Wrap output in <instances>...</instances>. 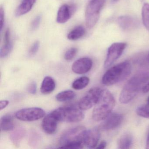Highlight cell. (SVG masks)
Instances as JSON below:
<instances>
[{"label":"cell","mask_w":149,"mask_h":149,"mask_svg":"<svg viewBox=\"0 0 149 149\" xmlns=\"http://www.w3.org/2000/svg\"><path fill=\"white\" fill-rule=\"evenodd\" d=\"M68 5H63L59 8L56 17V22L60 24L67 22L71 17L73 8Z\"/></svg>","instance_id":"14"},{"label":"cell","mask_w":149,"mask_h":149,"mask_svg":"<svg viewBox=\"0 0 149 149\" xmlns=\"http://www.w3.org/2000/svg\"><path fill=\"white\" fill-rule=\"evenodd\" d=\"M146 148L147 149H149V132L147 136V140H146Z\"/></svg>","instance_id":"35"},{"label":"cell","mask_w":149,"mask_h":149,"mask_svg":"<svg viewBox=\"0 0 149 149\" xmlns=\"http://www.w3.org/2000/svg\"><path fill=\"white\" fill-rule=\"evenodd\" d=\"M147 60H148V61L149 62V54L148 55V57H147Z\"/></svg>","instance_id":"38"},{"label":"cell","mask_w":149,"mask_h":149,"mask_svg":"<svg viewBox=\"0 0 149 149\" xmlns=\"http://www.w3.org/2000/svg\"><path fill=\"white\" fill-rule=\"evenodd\" d=\"M147 104H149V96L148 97V99H147Z\"/></svg>","instance_id":"37"},{"label":"cell","mask_w":149,"mask_h":149,"mask_svg":"<svg viewBox=\"0 0 149 149\" xmlns=\"http://www.w3.org/2000/svg\"><path fill=\"white\" fill-rule=\"evenodd\" d=\"M26 134V130L22 128L17 129L11 134L10 139L14 144L19 146Z\"/></svg>","instance_id":"23"},{"label":"cell","mask_w":149,"mask_h":149,"mask_svg":"<svg viewBox=\"0 0 149 149\" xmlns=\"http://www.w3.org/2000/svg\"><path fill=\"white\" fill-rule=\"evenodd\" d=\"M85 127L78 126L69 129L61 136L59 148L82 149L84 146V139L86 132Z\"/></svg>","instance_id":"2"},{"label":"cell","mask_w":149,"mask_h":149,"mask_svg":"<svg viewBox=\"0 0 149 149\" xmlns=\"http://www.w3.org/2000/svg\"><path fill=\"white\" fill-rule=\"evenodd\" d=\"M58 122L59 121L56 117L52 112H50L43 118L42 123V127L46 133L53 134L57 130Z\"/></svg>","instance_id":"13"},{"label":"cell","mask_w":149,"mask_h":149,"mask_svg":"<svg viewBox=\"0 0 149 149\" xmlns=\"http://www.w3.org/2000/svg\"><path fill=\"white\" fill-rule=\"evenodd\" d=\"M116 100L112 94L106 89H103L101 96L92 112V117L96 122L103 121L115 107Z\"/></svg>","instance_id":"3"},{"label":"cell","mask_w":149,"mask_h":149,"mask_svg":"<svg viewBox=\"0 0 149 149\" xmlns=\"http://www.w3.org/2000/svg\"><path fill=\"white\" fill-rule=\"evenodd\" d=\"M45 111L37 107L22 109L17 111L15 116L19 120L25 122L36 121L45 116Z\"/></svg>","instance_id":"7"},{"label":"cell","mask_w":149,"mask_h":149,"mask_svg":"<svg viewBox=\"0 0 149 149\" xmlns=\"http://www.w3.org/2000/svg\"><path fill=\"white\" fill-rule=\"evenodd\" d=\"M127 46L124 42H116L110 46L108 49L107 56L104 61V68L111 66L120 57Z\"/></svg>","instance_id":"9"},{"label":"cell","mask_w":149,"mask_h":149,"mask_svg":"<svg viewBox=\"0 0 149 149\" xmlns=\"http://www.w3.org/2000/svg\"><path fill=\"white\" fill-rule=\"evenodd\" d=\"M123 118V116L120 113H111L101 124L99 126V130L104 131L115 130L120 126Z\"/></svg>","instance_id":"10"},{"label":"cell","mask_w":149,"mask_h":149,"mask_svg":"<svg viewBox=\"0 0 149 149\" xmlns=\"http://www.w3.org/2000/svg\"><path fill=\"white\" fill-rule=\"evenodd\" d=\"M37 84L35 81L31 82L28 86V91L30 94L35 95L37 92Z\"/></svg>","instance_id":"30"},{"label":"cell","mask_w":149,"mask_h":149,"mask_svg":"<svg viewBox=\"0 0 149 149\" xmlns=\"http://www.w3.org/2000/svg\"><path fill=\"white\" fill-rule=\"evenodd\" d=\"M90 79L87 77L83 76L77 78L72 84V88L74 89L80 90L87 87L89 84Z\"/></svg>","instance_id":"24"},{"label":"cell","mask_w":149,"mask_h":149,"mask_svg":"<svg viewBox=\"0 0 149 149\" xmlns=\"http://www.w3.org/2000/svg\"><path fill=\"white\" fill-rule=\"evenodd\" d=\"M55 88L56 83L54 79L49 76L46 77L41 86V92L44 95H47L54 91Z\"/></svg>","instance_id":"17"},{"label":"cell","mask_w":149,"mask_h":149,"mask_svg":"<svg viewBox=\"0 0 149 149\" xmlns=\"http://www.w3.org/2000/svg\"><path fill=\"white\" fill-rule=\"evenodd\" d=\"M8 100H1L0 102V110H2L6 108L9 104Z\"/></svg>","instance_id":"32"},{"label":"cell","mask_w":149,"mask_h":149,"mask_svg":"<svg viewBox=\"0 0 149 149\" xmlns=\"http://www.w3.org/2000/svg\"><path fill=\"white\" fill-rule=\"evenodd\" d=\"M142 20L143 24L149 31V4L145 3L142 8Z\"/></svg>","instance_id":"25"},{"label":"cell","mask_w":149,"mask_h":149,"mask_svg":"<svg viewBox=\"0 0 149 149\" xmlns=\"http://www.w3.org/2000/svg\"><path fill=\"white\" fill-rule=\"evenodd\" d=\"M36 1V0H22L15 10V16L19 17L28 13L32 9Z\"/></svg>","instance_id":"16"},{"label":"cell","mask_w":149,"mask_h":149,"mask_svg":"<svg viewBox=\"0 0 149 149\" xmlns=\"http://www.w3.org/2000/svg\"><path fill=\"white\" fill-rule=\"evenodd\" d=\"M41 20V17L40 15H38L36 16L31 23V29L33 30H35L39 28Z\"/></svg>","instance_id":"29"},{"label":"cell","mask_w":149,"mask_h":149,"mask_svg":"<svg viewBox=\"0 0 149 149\" xmlns=\"http://www.w3.org/2000/svg\"><path fill=\"white\" fill-rule=\"evenodd\" d=\"M40 47V43L39 41H36L31 46L29 52V55L30 56L35 55L38 52Z\"/></svg>","instance_id":"28"},{"label":"cell","mask_w":149,"mask_h":149,"mask_svg":"<svg viewBox=\"0 0 149 149\" xmlns=\"http://www.w3.org/2000/svg\"><path fill=\"white\" fill-rule=\"evenodd\" d=\"M118 0H111V1L113 3H115V2H117Z\"/></svg>","instance_id":"36"},{"label":"cell","mask_w":149,"mask_h":149,"mask_svg":"<svg viewBox=\"0 0 149 149\" xmlns=\"http://www.w3.org/2000/svg\"><path fill=\"white\" fill-rule=\"evenodd\" d=\"M132 66L129 61H124L108 70L102 78L103 84L107 86L118 83L130 74Z\"/></svg>","instance_id":"4"},{"label":"cell","mask_w":149,"mask_h":149,"mask_svg":"<svg viewBox=\"0 0 149 149\" xmlns=\"http://www.w3.org/2000/svg\"><path fill=\"white\" fill-rule=\"evenodd\" d=\"M133 143V137L129 132L123 133L118 139L117 143L118 149H126L130 148Z\"/></svg>","instance_id":"19"},{"label":"cell","mask_w":149,"mask_h":149,"mask_svg":"<svg viewBox=\"0 0 149 149\" xmlns=\"http://www.w3.org/2000/svg\"><path fill=\"white\" fill-rule=\"evenodd\" d=\"M118 21L120 27L124 30H130L137 26L136 20L130 16H121L118 18Z\"/></svg>","instance_id":"18"},{"label":"cell","mask_w":149,"mask_h":149,"mask_svg":"<svg viewBox=\"0 0 149 149\" xmlns=\"http://www.w3.org/2000/svg\"><path fill=\"white\" fill-rule=\"evenodd\" d=\"M102 89L99 87L91 89L79 101V108L82 110H87L95 106L99 100Z\"/></svg>","instance_id":"8"},{"label":"cell","mask_w":149,"mask_h":149,"mask_svg":"<svg viewBox=\"0 0 149 149\" xmlns=\"http://www.w3.org/2000/svg\"><path fill=\"white\" fill-rule=\"evenodd\" d=\"M77 49L73 47L69 49L64 54V59L67 61H70L73 60L77 54Z\"/></svg>","instance_id":"27"},{"label":"cell","mask_w":149,"mask_h":149,"mask_svg":"<svg viewBox=\"0 0 149 149\" xmlns=\"http://www.w3.org/2000/svg\"><path fill=\"white\" fill-rule=\"evenodd\" d=\"M106 0H91L85 12V21L88 28L92 29L98 21L100 12Z\"/></svg>","instance_id":"6"},{"label":"cell","mask_w":149,"mask_h":149,"mask_svg":"<svg viewBox=\"0 0 149 149\" xmlns=\"http://www.w3.org/2000/svg\"><path fill=\"white\" fill-rule=\"evenodd\" d=\"M13 42L10 39V33L9 29H7L4 36V43L0 49L1 58H5L7 57L13 49Z\"/></svg>","instance_id":"15"},{"label":"cell","mask_w":149,"mask_h":149,"mask_svg":"<svg viewBox=\"0 0 149 149\" xmlns=\"http://www.w3.org/2000/svg\"><path fill=\"white\" fill-rule=\"evenodd\" d=\"M85 30L82 26H78L71 30L68 35V38L70 40H77L82 37L85 34Z\"/></svg>","instance_id":"21"},{"label":"cell","mask_w":149,"mask_h":149,"mask_svg":"<svg viewBox=\"0 0 149 149\" xmlns=\"http://www.w3.org/2000/svg\"><path fill=\"white\" fill-rule=\"evenodd\" d=\"M136 113L139 116L149 118V104H144L138 107Z\"/></svg>","instance_id":"26"},{"label":"cell","mask_w":149,"mask_h":149,"mask_svg":"<svg viewBox=\"0 0 149 149\" xmlns=\"http://www.w3.org/2000/svg\"><path fill=\"white\" fill-rule=\"evenodd\" d=\"M142 90H143V92L144 93H147V92H149V82L146 84V85H145L144 86V87H143V89H142Z\"/></svg>","instance_id":"34"},{"label":"cell","mask_w":149,"mask_h":149,"mask_svg":"<svg viewBox=\"0 0 149 149\" xmlns=\"http://www.w3.org/2000/svg\"><path fill=\"white\" fill-rule=\"evenodd\" d=\"M107 145V143L105 140H103L102 141L99 145H97L96 148L98 149H104L105 148Z\"/></svg>","instance_id":"33"},{"label":"cell","mask_w":149,"mask_h":149,"mask_svg":"<svg viewBox=\"0 0 149 149\" xmlns=\"http://www.w3.org/2000/svg\"><path fill=\"white\" fill-rule=\"evenodd\" d=\"M92 65L93 62L90 58H81L74 63L72 66V70L75 74H82L89 71Z\"/></svg>","instance_id":"11"},{"label":"cell","mask_w":149,"mask_h":149,"mask_svg":"<svg viewBox=\"0 0 149 149\" xmlns=\"http://www.w3.org/2000/svg\"><path fill=\"white\" fill-rule=\"evenodd\" d=\"M100 138L99 128H94L87 130L84 135V146L88 148H94L97 146Z\"/></svg>","instance_id":"12"},{"label":"cell","mask_w":149,"mask_h":149,"mask_svg":"<svg viewBox=\"0 0 149 149\" xmlns=\"http://www.w3.org/2000/svg\"><path fill=\"white\" fill-rule=\"evenodd\" d=\"M5 22V12L2 7L0 9V31H2Z\"/></svg>","instance_id":"31"},{"label":"cell","mask_w":149,"mask_h":149,"mask_svg":"<svg viewBox=\"0 0 149 149\" xmlns=\"http://www.w3.org/2000/svg\"><path fill=\"white\" fill-rule=\"evenodd\" d=\"M149 80V71L140 72L132 77L125 84L120 93V103L126 104L133 100Z\"/></svg>","instance_id":"1"},{"label":"cell","mask_w":149,"mask_h":149,"mask_svg":"<svg viewBox=\"0 0 149 149\" xmlns=\"http://www.w3.org/2000/svg\"><path fill=\"white\" fill-rule=\"evenodd\" d=\"M76 96V93L73 91H64L58 93L56 96V99L58 102H66L74 99Z\"/></svg>","instance_id":"22"},{"label":"cell","mask_w":149,"mask_h":149,"mask_svg":"<svg viewBox=\"0 0 149 149\" xmlns=\"http://www.w3.org/2000/svg\"><path fill=\"white\" fill-rule=\"evenodd\" d=\"M59 122L77 123L84 118V114L79 106L69 105L60 107L52 111Z\"/></svg>","instance_id":"5"},{"label":"cell","mask_w":149,"mask_h":149,"mask_svg":"<svg viewBox=\"0 0 149 149\" xmlns=\"http://www.w3.org/2000/svg\"><path fill=\"white\" fill-rule=\"evenodd\" d=\"M0 126L3 131H11L14 129L15 124L13 118L9 114L4 115L0 119Z\"/></svg>","instance_id":"20"}]
</instances>
